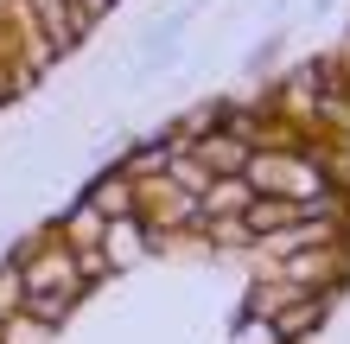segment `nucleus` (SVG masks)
<instances>
[{
  "instance_id": "nucleus-6",
  "label": "nucleus",
  "mask_w": 350,
  "mask_h": 344,
  "mask_svg": "<svg viewBox=\"0 0 350 344\" xmlns=\"http://www.w3.org/2000/svg\"><path fill=\"white\" fill-rule=\"evenodd\" d=\"M19 306H26V274L13 261V268H0V319H13Z\"/></svg>"
},
{
  "instance_id": "nucleus-2",
  "label": "nucleus",
  "mask_w": 350,
  "mask_h": 344,
  "mask_svg": "<svg viewBox=\"0 0 350 344\" xmlns=\"http://www.w3.org/2000/svg\"><path fill=\"white\" fill-rule=\"evenodd\" d=\"M26 274V293H83V268H77V249L70 242H45L19 261Z\"/></svg>"
},
{
  "instance_id": "nucleus-1",
  "label": "nucleus",
  "mask_w": 350,
  "mask_h": 344,
  "mask_svg": "<svg viewBox=\"0 0 350 344\" xmlns=\"http://www.w3.org/2000/svg\"><path fill=\"white\" fill-rule=\"evenodd\" d=\"M242 178H249L255 191H267V198H306V204H325V172L312 166V159H299V153H249Z\"/></svg>"
},
{
  "instance_id": "nucleus-5",
  "label": "nucleus",
  "mask_w": 350,
  "mask_h": 344,
  "mask_svg": "<svg viewBox=\"0 0 350 344\" xmlns=\"http://www.w3.org/2000/svg\"><path fill=\"white\" fill-rule=\"evenodd\" d=\"M51 338V326H45V319H32L26 306H19L13 319H0V344H45Z\"/></svg>"
},
{
  "instance_id": "nucleus-3",
  "label": "nucleus",
  "mask_w": 350,
  "mask_h": 344,
  "mask_svg": "<svg viewBox=\"0 0 350 344\" xmlns=\"http://www.w3.org/2000/svg\"><path fill=\"white\" fill-rule=\"evenodd\" d=\"M147 217H140V211H128V217H109V230H102V242H96V249L102 255H109V268H128V261H140V255H147Z\"/></svg>"
},
{
  "instance_id": "nucleus-4",
  "label": "nucleus",
  "mask_w": 350,
  "mask_h": 344,
  "mask_svg": "<svg viewBox=\"0 0 350 344\" xmlns=\"http://www.w3.org/2000/svg\"><path fill=\"white\" fill-rule=\"evenodd\" d=\"M102 230H109V217H102L90 198L64 217V242H70V249H96V242H102Z\"/></svg>"
}]
</instances>
